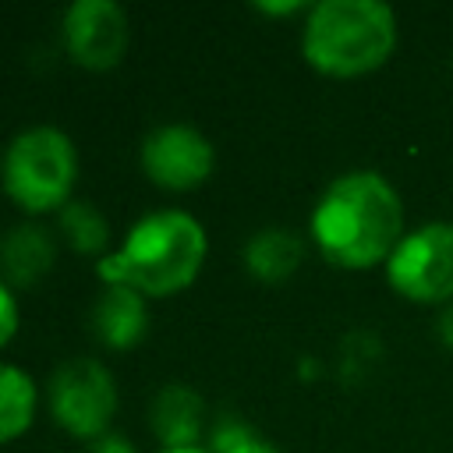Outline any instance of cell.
<instances>
[{"mask_svg":"<svg viewBox=\"0 0 453 453\" xmlns=\"http://www.w3.org/2000/svg\"><path fill=\"white\" fill-rule=\"evenodd\" d=\"M4 195L28 216L60 212L78 184V149L50 124L18 131L0 156Z\"/></svg>","mask_w":453,"mask_h":453,"instance_id":"277c9868","label":"cell"},{"mask_svg":"<svg viewBox=\"0 0 453 453\" xmlns=\"http://www.w3.org/2000/svg\"><path fill=\"white\" fill-rule=\"evenodd\" d=\"M57 216H60V234H64V241H67L78 255H96V262H99L103 255H110V223H106V216H103L92 202L71 198Z\"/></svg>","mask_w":453,"mask_h":453,"instance_id":"5bb4252c","label":"cell"},{"mask_svg":"<svg viewBox=\"0 0 453 453\" xmlns=\"http://www.w3.org/2000/svg\"><path fill=\"white\" fill-rule=\"evenodd\" d=\"M209 255L205 226L184 209H156L131 223L120 248L96 262L103 283H124L142 297H170L195 283Z\"/></svg>","mask_w":453,"mask_h":453,"instance_id":"7a4b0ae2","label":"cell"},{"mask_svg":"<svg viewBox=\"0 0 453 453\" xmlns=\"http://www.w3.org/2000/svg\"><path fill=\"white\" fill-rule=\"evenodd\" d=\"M212 453H283L280 446H273L269 439H262L258 432H251L241 418H223L212 432Z\"/></svg>","mask_w":453,"mask_h":453,"instance_id":"9a60e30c","label":"cell"},{"mask_svg":"<svg viewBox=\"0 0 453 453\" xmlns=\"http://www.w3.org/2000/svg\"><path fill=\"white\" fill-rule=\"evenodd\" d=\"M57 262V241L42 223H18L0 237V280L35 287Z\"/></svg>","mask_w":453,"mask_h":453,"instance_id":"9c48e42d","label":"cell"},{"mask_svg":"<svg viewBox=\"0 0 453 453\" xmlns=\"http://www.w3.org/2000/svg\"><path fill=\"white\" fill-rule=\"evenodd\" d=\"M60 39L78 67L110 71L127 50V14L113 0H74L64 11Z\"/></svg>","mask_w":453,"mask_h":453,"instance_id":"ba28073f","label":"cell"},{"mask_svg":"<svg viewBox=\"0 0 453 453\" xmlns=\"http://www.w3.org/2000/svg\"><path fill=\"white\" fill-rule=\"evenodd\" d=\"M145 177L163 191H191L209 180L216 152L212 142L191 124H159L138 149Z\"/></svg>","mask_w":453,"mask_h":453,"instance_id":"52a82bcc","label":"cell"},{"mask_svg":"<svg viewBox=\"0 0 453 453\" xmlns=\"http://www.w3.org/2000/svg\"><path fill=\"white\" fill-rule=\"evenodd\" d=\"M386 280L418 304L453 301V223H425L393 248Z\"/></svg>","mask_w":453,"mask_h":453,"instance_id":"8992f818","label":"cell"},{"mask_svg":"<svg viewBox=\"0 0 453 453\" xmlns=\"http://www.w3.org/2000/svg\"><path fill=\"white\" fill-rule=\"evenodd\" d=\"M149 425L152 435L159 439L163 449H188L198 446V435L205 428V407L202 396L191 386L170 382L152 396L149 407Z\"/></svg>","mask_w":453,"mask_h":453,"instance_id":"8fae6325","label":"cell"},{"mask_svg":"<svg viewBox=\"0 0 453 453\" xmlns=\"http://www.w3.org/2000/svg\"><path fill=\"white\" fill-rule=\"evenodd\" d=\"M18 333V301H14V290L0 280V347H7Z\"/></svg>","mask_w":453,"mask_h":453,"instance_id":"2e32d148","label":"cell"},{"mask_svg":"<svg viewBox=\"0 0 453 453\" xmlns=\"http://www.w3.org/2000/svg\"><path fill=\"white\" fill-rule=\"evenodd\" d=\"M35 382L18 365H0V442H11L32 428L35 418Z\"/></svg>","mask_w":453,"mask_h":453,"instance_id":"4fadbf2b","label":"cell"},{"mask_svg":"<svg viewBox=\"0 0 453 453\" xmlns=\"http://www.w3.org/2000/svg\"><path fill=\"white\" fill-rule=\"evenodd\" d=\"M311 237L326 262L340 269H372L389 262L403 241V205L396 188L375 170L336 177L311 209Z\"/></svg>","mask_w":453,"mask_h":453,"instance_id":"6da1fadb","label":"cell"},{"mask_svg":"<svg viewBox=\"0 0 453 453\" xmlns=\"http://www.w3.org/2000/svg\"><path fill=\"white\" fill-rule=\"evenodd\" d=\"M50 414L74 439H103L117 414V382L96 357H71L50 375Z\"/></svg>","mask_w":453,"mask_h":453,"instance_id":"5b68a950","label":"cell"},{"mask_svg":"<svg viewBox=\"0 0 453 453\" xmlns=\"http://www.w3.org/2000/svg\"><path fill=\"white\" fill-rule=\"evenodd\" d=\"M92 453H134V446H131L124 435H117V432H106L103 439H96Z\"/></svg>","mask_w":453,"mask_h":453,"instance_id":"e0dca14e","label":"cell"},{"mask_svg":"<svg viewBox=\"0 0 453 453\" xmlns=\"http://www.w3.org/2000/svg\"><path fill=\"white\" fill-rule=\"evenodd\" d=\"M149 315L145 297L124 283H103V294L92 304V333L110 350H131L145 336Z\"/></svg>","mask_w":453,"mask_h":453,"instance_id":"30bf717a","label":"cell"},{"mask_svg":"<svg viewBox=\"0 0 453 453\" xmlns=\"http://www.w3.org/2000/svg\"><path fill=\"white\" fill-rule=\"evenodd\" d=\"M304 258V244L297 234L283 226H265L244 244V269L258 283H283L294 276V269Z\"/></svg>","mask_w":453,"mask_h":453,"instance_id":"7c38bea8","label":"cell"},{"mask_svg":"<svg viewBox=\"0 0 453 453\" xmlns=\"http://www.w3.org/2000/svg\"><path fill=\"white\" fill-rule=\"evenodd\" d=\"M396 18L379 0H322L308 7L301 53L329 78H357L389 60Z\"/></svg>","mask_w":453,"mask_h":453,"instance_id":"3957f363","label":"cell"},{"mask_svg":"<svg viewBox=\"0 0 453 453\" xmlns=\"http://www.w3.org/2000/svg\"><path fill=\"white\" fill-rule=\"evenodd\" d=\"M255 7L265 11V14H294V11H304L301 0H290V4H255Z\"/></svg>","mask_w":453,"mask_h":453,"instance_id":"d6986e66","label":"cell"},{"mask_svg":"<svg viewBox=\"0 0 453 453\" xmlns=\"http://www.w3.org/2000/svg\"><path fill=\"white\" fill-rule=\"evenodd\" d=\"M159 453H212V449H202V446H188V449H159Z\"/></svg>","mask_w":453,"mask_h":453,"instance_id":"ffe728a7","label":"cell"},{"mask_svg":"<svg viewBox=\"0 0 453 453\" xmlns=\"http://www.w3.org/2000/svg\"><path fill=\"white\" fill-rule=\"evenodd\" d=\"M435 329H439V340H442V343L453 350V301H449V304L439 311V322H435Z\"/></svg>","mask_w":453,"mask_h":453,"instance_id":"ac0fdd59","label":"cell"}]
</instances>
